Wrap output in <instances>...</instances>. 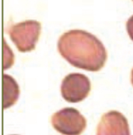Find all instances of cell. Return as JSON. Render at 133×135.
I'll list each match as a JSON object with an SVG mask.
<instances>
[{
    "mask_svg": "<svg viewBox=\"0 0 133 135\" xmlns=\"http://www.w3.org/2000/svg\"><path fill=\"white\" fill-rule=\"evenodd\" d=\"M61 56L73 66L87 71L101 70L107 60V51L94 35L82 30L64 33L58 41Z\"/></svg>",
    "mask_w": 133,
    "mask_h": 135,
    "instance_id": "cell-1",
    "label": "cell"
},
{
    "mask_svg": "<svg viewBox=\"0 0 133 135\" xmlns=\"http://www.w3.org/2000/svg\"><path fill=\"white\" fill-rule=\"evenodd\" d=\"M40 29V22L29 20L11 25L7 32L19 52H27L35 49Z\"/></svg>",
    "mask_w": 133,
    "mask_h": 135,
    "instance_id": "cell-2",
    "label": "cell"
},
{
    "mask_svg": "<svg viewBox=\"0 0 133 135\" xmlns=\"http://www.w3.org/2000/svg\"><path fill=\"white\" fill-rule=\"evenodd\" d=\"M51 122L54 129L63 135H80L86 127L85 117L74 108L58 111L52 115Z\"/></svg>",
    "mask_w": 133,
    "mask_h": 135,
    "instance_id": "cell-3",
    "label": "cell"
},
{
    "mask_svg": "<svg viewBox=\"0 0 133 135\" xmlns=\"http://www.w3.org/2000/svg\"><path fill=\"white\" fill-rule=\"evenodd\" d=\"M91 89L89 78L79 73L67 75L62 82L61 93L63 98L69 102L76 103L83 101Z\"/></svg>",
    "mask_w": 133,
    "mask_h": 135,
    "instance_id": "cell-4",
    "label": "cell"
},
{
    "mask_svg": "<svg viewBox=\"0 0 133 135\" xmlns=\"http://www.w3.org/2000/svg\"><path fill=\"white\" fill-rule=\"evenodd\" d=\"M96 135H130L128 120L120 112L109 111L101 117Z\"/></svg>",
    "mask_w": 133,
    "mask_h": 135,
    "instance_id": "cell-5",
    "label": "cell"
},
{
    "mask_svg": "<svg viewBox=\"0 0 133 135\" xmlns=\"http://www.w3.org/2000/svg\"><path fill=\"white\" fill-rule=\"evenodd\" d=\"M3 109H8L16 103L19 95V86L12 77L3 74Z\"/></svg>",
    "mask_w": 133,
    "mask_h": 135,
    "instance_id": "cell-6",
    "label": "cell"
},
{
    "mask_svg": "<svg viewBox=\"0 0 133 135\" xmlns=\"http://www.w3.org/2000/svg\"><path fill=\"white\" fill-rule=\"evenodd\" d=\"M126 29H127V31L130 38L133 41V15L127 21Z\"/></svg>",
    "mask_w": 133,
    "mask_h": 135,
    "instance_id": "cell-7",
    "label": "cell"
},
{
    "mask_svg": "<svg viewBox=\"0 0 133 135\" xmlns=\"http://www.w3.org/2000/svg\"><path fill=\"white\" fill-rule=\"evenodd\" d=\"M131 82H132V84L133 85V69L132 70V73H131Z\"/></svg>",
    "mask_w": 133,
    "mask_h": 135,
    "instance_id": "cell-8",
    "label": "cell"
}]
</instances>
